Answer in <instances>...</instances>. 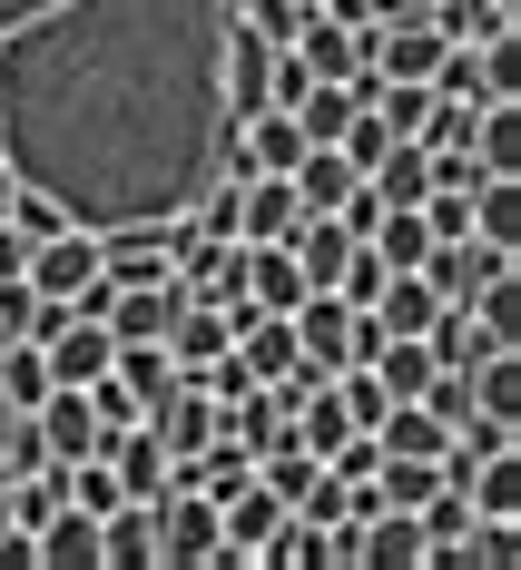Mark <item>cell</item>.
<instances>
[{
  "mask_svg": "<svg viewBox=\"0 0 521 570\" xmlns=\"http://www.w3.org/2000/svg\"><path fill=\"white\" fill-rule=\"evenodd\" d=\"M30 413H40V443H50V462L99 453V413H89V394H79V384H50Z\"/></svg>",
  "mask_w": 521,
  "mask_h": 570,
  "instance_id": "ba28073f",
  "label": "cell"
},
{
  "mask_svg": "<svg viewBox=\"0 0 521 570\" xmlns=\"http://www.w3.org/2000/svg\"><path fill=\"white\" fill-rule=\"evenodd\" d=\"M158 344H168V364H177V374H197V364H217V354L236 344V325H227V305L187 295V305L168 315V335H158Z\"/></svg>",
  "mask_w": 521,
  "mask_h": 570,
  "instance_id": "5b68a950",
  "label": "cell"
},
{
  "mask_svg": "<svg viewBox=\"0 0 521 570\" xmlns=\"http://www.w3.org/2000/svg\"><path fill=\"white\" fill-rule=\"evenodd\" d=\"M374 384L394 403H413L423 384H433V354H423V335H384V354H374Z\"/></svg>",
  "mask_w": 521,
  "mask_h": 570,
  "instance_id": "ffe728a7",
  "label": "cell"
},
{
  "mask_svg": "<svg viewBox=\"0 0 521 570\" xmlns=\"http://www.w3.org/2000/svg\"><path fill=\"white\" fill-rule=\"evenodd\" d=\"M217 551H227L217 502H207V492H158V561L168 570H207Z\"/></svg>",
  "mask_w": 521,
  "mask_h": 570,
  "instance_id": "3957f363",
  "label": "cell"
},
{
  "mask_svg": "<svg viewBox=\"0 0 521 570\" xmlns=\"http://www.w3.org/2000/svg\"><path fill=\"white\" fill-rule=\"evenodd\" d=\"M472 168L521 177V99H482V118H472Z\"/></svg>",
  "mask_w": 521,
  "mask_h": 570,
  "instance_id": "8fae6325",
  "label": "cell"
},
{
  "mask_svg": "<svg viewBox=\"0 0 521 570\" xmlns=\"http://www.w3.org/2000/svg\"><path fill=\"white\" fill-rule=\"evenodd\" d=\"M30 10H50V0H0V30H10V20H30Z\"/></svg>",
  "mask_w": 521,
  "mask_h": 570,
  "instance_id": "d4e9b609",
  "label": "cell"
},
{
  "mask_svg": "<svg viewBox=\"0 0 521 570\" xmlns=\"http://www.w3.org/2000/svg\"><path fill=\"white\" fill-rule=\"evenodd\" d=\"M472 403H482L492 423H521V364H512V344L472 364Z\"/></svg>",
  "mask_w": 521,
  "mask_h": 570,
  "instance_id": "7402d4cb",
  "label": "cell"
},
{
  "mask_svg": "<svg viewBox=\"0 0 521 570\" xmlns=\"http://www.w3.org/2000/svg\"><path fill=\"white\" fill-rule=\"evenodd\" d=\"M10 187H20V177H10V168H0V217H10Z\"/></svg>",
  "mask_w": 521,
  "mask_h": 570,
  "instance_id": "484cf974",
  "label": "cell"
},
{
  "mask_svg": "<svg viewBox=\"0 0 521 570\" xmlns=\"http://www.w3.org/2000/svg\"><path fill=\"white\" fill-rule=\"evenodd\" d=\"M227 0H50L0 30V168L69 227L187 217L227 158Z\"/></svg>",
  "mask_w": 521,
  "mask_h": 570,
  "instance_id": "6da1fadb",
  "label": "cell"
},
{
  "mask_svg": "<svg viewBox=\"0 0 521 570\" xmlns=\"http://www.w3.org/2000/svg\"><path fill=\"white\" fill-rule=\"evenodd\" d=\"M354 531H364V561H374V570H413V561H423V521L394 512V502H384V512H364Z\"/></svg>",
  "mask_w": 521,
  "mask_h": 570,
  "instance_id": "9a60e30c",
  "label": "cell"
},
{
  "mask_svg": "<svg viewBox=\"0 0 521 570\" xmlns=\"http://www.w3.org/2000/svg\"><path fill=\"white\" fill-rule=\"evenodd\" d=\"M20 276L40 285V295H50V305H79V295H89V285H99V236H89V227H59V236H40V246H30V266H20Z\"/></svg>",
  "mask_w": 521,
  "mask_h": 570,
  "instance_id": "277c9868",
  "label": "cell"
},
{
  "mask_svg": "<svg viewBox=\"0 0 521 570\" xmlns=\"http://www.w3.org/2000/svg\"><path fill=\"white\" fill-rule=\"evenodd\" d=\"M40 570H99V512L59 502V512L40 521Z\"/></svg>",
  "mask_w": 521,
  "mask_h": 570,
  "instance_id": "7c38bea8",
  "label": "cell"
},
{
  "mask_svg": "<svg viewBox=\"0 0 521 570\" xmlns=\"http://www.w3.org/2000/svg\"><path fill=\"white\" fill-rule=\"evenodd\" d=\"M236 285H246L266 315H295V295H305V266L286 256V236H266V246H236Z\"/></svg>",
  "mask_w": 521,
  "mask_h": 570,
  "instance_id": "52a82bcc",
  "label": "cell"
},
{
  "mask_svg": "<svg viewBox=\"0 0 521 570\" xmlns=\"http://www.w3.org/2000/svg\"><path fill=\"white\" fill-rule=\"evenodd\" d=\"M286 187H295V207H345L354 158H345V148H305V158L286 168Z\"/></svg>",
  "mask_w": 521,
  "mask_h": 570,
  "instance_id": "ac0fdd59",
  "label": "cell"
},
{
  "mask_svg": "<svg viewBox=\"0 0 521 570\" xmlns=\"http://www.w3.org/2000/svg\"><path fill=\"white\" fill-rule=\"evenodd\" d=\"M158 561V502H109L99 512V570H138Z\"/></svg>",
  "mask_w": 521,
  "mask_h": 570,
  "instance_id": "30bf717a",
  "label": "cell"
},
{
  "mask_svg": "<svg viewBox=\"0 0 521 570\" xmlns=\"http://www.w3.org/2000/svg\"><path fill=\"white\" fill-rule=\"evenodd\" d=\"M50 394V354L40 344H0V413H30Z\"/></svg>",
  "mask_w": 521,
  "mask_h": 570,
  "instance_id": "44dd1931",
  "label": "cell"
},
{
  "mask_svg": "<svg viewBox=\"0 0 521 570\" xmlns=\"http://www.w3.org/2000/svg\"><path fill=\"white\" fill-rule=\"evenodd\" d=\"M59 325V305L40 295L30 276H0V344H40Z\"/></svg>",
  "mask_w": 521,
  "mask_h": 570,
  "instance_id": "d6986e66",
  "label": "cell"
},
{
  "mask_svg": "<svg viewBox=\"0 0 521 570\" xmlns=\"http://www.w3.org/2000/svg\"><path fill=\"white\" fill-rule=\"evenodd\" d=\"M354 118V79H305V99H295V128H305V148H335Z\"/></svg>",
  "mask_w": 521,
  "mask_h": 570,
  "instance_id": "2e32d148",
  "label": "cell"
},
{
  "mask_svg": "<svg viewBox=\"0 0 521 570\" xmlns=\"http://www.w3.org/2000/svg\"><path fill=\"white\" fill-rule=\"evenodd\" d=\"M354 315H364V305H345L335 285H305V295H295V354H305L315 374H345L354 364Z\"/></svg>",
  "mask_w": 521,
  "mask_h": 570,
  "instance_id": "7a4b0ae2",
  "label": "cell"
},
{
  "mask_svg": "<svg viewBox=\"0 0 521 570\" xmlns=\"http://www.w3.org/2000/svg\"><path fill=\"white\" fill-rule=\"evenodd\" d=\"M50 443H40V413H0V482H20V472H40Z\"/></svg>",
  "mask_w": 521,
  "mask_h": 570,
  "instance_id": "cb8c5ba5",
  "label": "cell"
},
{
  "mask_svg": "<svg viewBox=\"0 0 521 570\" xmlns=\"http://www.w3.org/2000/svg\"><path fill=\"white\" fill-rule=\"evenodd\" d=\"M295 227V187L276 168H246L236 177V246H266V236Z\"/></svg>",
  "mask_w": 521,
  "mask_h": 570,
  "instance_id": "8992f818",
  "label": "cell"
},
{
  "mask_svg": "<svg viewBox=\"0 0 521 570\" xmlns=\"http://www.w3.org/2000/svg\"><path fill=\"white\" fill-rule=\"evenodd\" d=\"M109 374H118V384H128V394H138V403H158V394H168V384H177L168 344H118V354H109Z\"/></svg>",
  "mask_w": 521,
  "mask_h": 570,
  "instance_id": "603a6c76",
  "label": "cell"
},
{
  "mask_svg": "<svg viewBox=\"0 0 521 570\" xmlns=\"http://www.w3.org/2000/svg\"><path fill=\"white\" fill-rule=\"evenodd\" d=\"M305 10H315V0H305Z\"/></svg>",
  "mask_w": 521,
  "mask_h": 570,
  "instance_id": "4316f807",
  "label": "cell"
},
{
  "mask_svg": "<svg viewBox=\"0 0 521 570\" xmlns=\"http://www.w3.org/2000/svg\"><path fill=\"white\" fill-rule=\"evenodd\" d=\"M433 305H443V295L413 276V266H394L384 295H374V325H384V335H423V325H433Z\"/></svg>",
  "mask_w": 521,
  "mask_h": 570,
  "instance_id": "e0dca14e",
  "label": "cell"
},
{
  "mask_svg": "<svg viewBox=\"0 0 521 570\" xmlns=\"http://www.w3.org/2000/svg\"><path fill=\"white\" fill-rule=\"evenodd\" d=\"M472 236L521 256V177H472Z\"/></svg>",
  "mask_w": 521,
  "mask_h": 570,
  "instance_id": "5bb4252c",
  "label": "cell"
},
{
  "mask_svg": "<svg viewBox=\"0 0 521 570\" xmlns=\"http://www.w3.org/2000/svg\"><path fill=\"white\" fill-rule=\"evenodd\" d=\"M423 354H433V364H453V374H472L482 354H502V335H492L472 305H433V325H423Z\"/></svg>",
  "mask_w": 521,
  "mask_h": 570,
  "instance_id": "9c48e42d",
  "label": "cell"
},
{
  "mask_svg": "<svg viewBox=\"0 0 521 570\" xmlns=\"http://www.w3.org/2000/svg\"><path fill=\"white\" fill-rule=\"evenodd\" d=\"M295 59H305L315 79H345L354 59H364V40H354V20H335V10H305V30H295Z\"/></svg>",
  "mask_w": 521,
  "mask_h": 570,
  "instance_id": "4fadbf2b",
  "label": "cell"
}]
</instances>
